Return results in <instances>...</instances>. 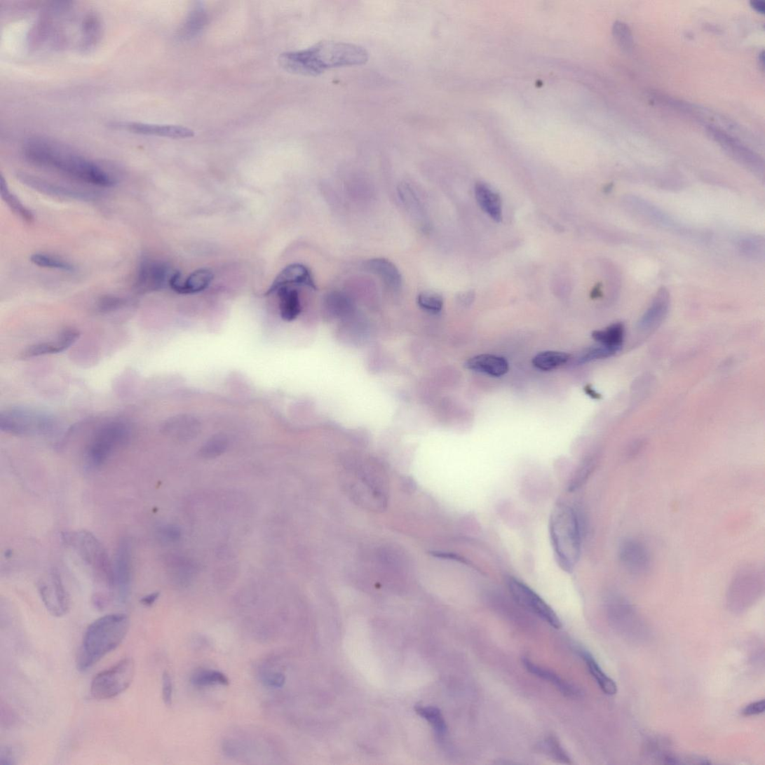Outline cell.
<instances>
[{
	"mask_svg": "<svg viewBox=\"0 0 765 765\" xmlns=\"http://www.w3.org/2000/svg\"><path fill=\"white\" fill-rule=\"evenodd\" d=\"M24 155L32 165L53 170L84 184L104 188L116 184V179L97 163L48 140H30L25 146Z\"/></svg>",
	"mask_w": 765,
	"mask_h": 765,
	"instance_id": "1",
	"label": "cell"
},
{
	"mask_svg": "<svg viewBox=\"0 0 765 765\" xmlns=\"http://www.w3.org/2000/svg\"><path fill=\"white\" fill-rule=\"evenodd\" d=\"M368 60L369 53L360 46L324 41L305 50L283 53L278 62L289 73L316 76L333 68L362 65Z\"/></svg>",
	"mask_w": 765,
	"mask_h": 765,
	"instance_id": "2",
	"label": "cell"
},
{
	"mask_svg": "<svg viewBox=\"0 0 765 765\" xmlns=\"http://www.w3.org/2000/svg\"><path fill=\"white\" fill-rule=\"evenodd\" d=\"M130 626V618L124 614H108L91 623L79 650L78 670H88L119 647L127 636Z\"/></svg>",
	"mask_w": 765,
	"mask_h": 765,
	"instance_id": "3",
	"label": "cell"
},
{
	"mask_svg": "<svg viewBox=\"0 0 765 765\" xmlns=\"http://www.w3.org/2000/svg\"><path fill=\"white\" fill-rule=\"evenodd\" d=\"M65 541L77 550L84 562L93 570L97 583L102 591L95 595V607L100 609H107L114 601L116 602L114 567L104 546L93 534L83 531L64 535Z\"/></svg>",
	"mask_w": 765,
	"mask_h": 765,
	"instance_id": "4",
	"label": "cell"
},
{
	"mask_svg": "<svg viewBox=\"0 0 765 765\" xmlns=\"http://www.w3.org/2000/svg\"><path fill=\"white\" fill-rule=\"evenodd\" d=\"M550 532L557 564L566 572H572L581 549V527L575 510L566 504L556 506L550 517Z\"/></svg>",
	"mask_w": 765,
	"mask_h": 765,
	"instance_id": "5",
	"label": "cell"
},
{
	"mask_svg": "<svg viewBox=\"0 0 765 765\" xmlns=\"http://www.w3.org/2000/svg\"><path fill=\"white\" fill-rule=\"evenodd\" d=\"M135 672V662L125 658L111 668L97 675L90 684V694L98 700H110L127 690Z\"/></svg>",
	"mask_w": 765,
	"mask_h": 765,
	"instance_id": "6",
	"label": "cell"
},
{
	"mask_svg": "<svg viewBox=\"0 0 765 765\" xmlns=\"http://www.w3.org/2000/svg\"><path fill=\"white\" fill-rule=\"evenodd\" d=\"M764 588V570L759 565H747L734 576L729 588V600L743 607L760 596Z\"/></svg>",
	"mask_w": 765,
	"mask_h": 765,
	"instance_id": "7",
	"label": "cell"
},
{
	"mask_svg": "<svg viewBox=\"0 0 765 765\" xmlns=\"http://www.w3.org/2000/svg\"><path fill=\"white\" fill-rule=\"evenodd\" d=\"M507 584L511 596L522 607L539 616L554 629H562V621L538 593L515 578L510 577Z\"/></svg>",
	"mask_w": 765,
	"mask_h": 765,
	"instance_id": "8",
	"label": "cell"
},
{
	"mask_svg": "<svg viewBox=\"0 0 765 765\" xmlns=\"http://www.w3.org/2000/svg\"><path fill=\"white\" fill-rule=\"evenodd\" d=\"M128 438V429L123 424H109L102 428L90 444L87 461L91 468L104 464L111 453Z\"/></svg>",
	"mask_w": 765,
	"mask_h": 765,
	"instance_id": "9",
	"label": "cell"
},
{
	"mask_svg": "<svg viewBox=\"0 0 765 765\" xmlns=\"http://www.w3.org/2000/svg\"><path fill=\"white\" fill-rule=\"evenodd\" d=\"M173 273L165 262L145 259L136 272L134 288L140 294L161 290L168 285Z\"/></svg>",
	"mask_w": 765,
	"mask_h": 765,
	"instance_id": "10",
	"label": "cell"
},
{
	"mask_svg": "<svg viewBox=\"0 0 765 765\" xmlns=\"http://www.w3.org/2000/svg\"><path fill=\"white\" fill-rule=\"evenodd\" d=\"M38 588L47 610L56 618H61L70 609V599L57 571H52L48 580H41Z\"/></svg>",
	"mask_w": 765,
	"mask_h": 765,
	"instance_id": "11",
	"label": "cell"
},
{
	"mask_svg": "<svg viewBox=\"0 0 765 765\" xmlns=\"http://www.w3.org/2000/svg\"><path fill=\"white\" fill-rule=\"evenodd\" d=\"M618 555L623 567L632 576H645L652 567V557L649 550L637 539L623 540L619 546Z\"/></svg>",
	"mask_w": 765,
	"mask_h": 765,
	"instance_id": "12",
	"label": "cell"
},
{
	"mask_svg": "<svg viewBox=\"0 0 765 765\" xmlns=\"http://www.w3.org/2000/svg\"><path fill=\"white\" fill-rule=\"evenodd\" d=\"M109 127L137 135L163 137V138L174 140L190 139L196 135L194 130L178 125L118 121L112 122Z\"/></svg>",
	"mask_w": 765,
	"mask_h": 765,
	"instance_id": "13",
	"label": "cell"
},
{
	"mask_svg": "<svg viewBox=\"0 0 765 765\" xmlns=\"http://www.w3.org/2000/svg\"><path fill=\"white\" fill-rule=\"evenodd\" d=\"M708 133L738 162L752 171H755V172L759 174L763 172L764 164L760 156L749 149L748 147L734 138V137L714 127L708 128Z\"/></svg>",
	"mask_w": 765,
	"mask_h": 765,
	"instance_id": "14",
	"label": "cell"
},
{
	"mask_svg": "<svg viewBox=\"0 0 765 765\" xmlns=\"http://www.w3.org/2000/svg\"><path fill=\"white\" fill-rule=\"evenodd\" d=\"M131 545L127 539L119 541L114 564L116 597L118 603L123 604L129 598L132 577Z\"/></svg>",
	"mask_w": 765,
	"mask_h": 765,
	"instance_id": "15",
	"label": "cell"
},
{
	"mask_svg": "<svg viewBox=\"0 0 765 765\" xmlns=\"http://www.w3.org/2000/svg\"><path fill=\"white\" fill-rule=\"evenodd\" d=\"M17 178L21 184L45 196L66 200L89 201L94 198L89 193L65 187L27 173L20 172Z\"/></svg>",
	"mask_w": 765,
	"mask_h": 765,
	"instance_id": "16",
	"label": "cell"
},
{
	"mask_svg": "<svg viewBox=\"0 0 765 765\" xmlns=\"http://www.w3.org/2000/svg\"><path fill=\"white\" fill-rule=\"evenodd\" d=\"M47 419L29 411L11 410L2 415L1 428L17 435H25L27 432L43 430L48 426Z\"/></svg>",
	"mask_w": 765,
	"mask_h": 765,
	"instance_id": "17",
	"label": "cell"
},
{
	"mask_svg": "<svg viewBox=\"0 0 765 765\" xmlns=\"http://www.w3.org/2000/svg\"><path fill=\"white\" fill-rule=\"evenodd\" d=\"M79 336L81 334L76 329L64 330L58 337L51 341L28 347L21 353L20 358L27 359L62 352L73 346Z\"/></svg>",
	"mask_w": 765,
	"mask_h": 765,
	"instance_id": "18",
	"label": "cell"
},
{
	"mask_svg": "<svg viewBox=\"0 0 765 765\" xmlns=\"http://www.w3.org/2000/svg\"><path fill=\"white\" fill-rule=\"evenodd\" d=\"M670 304L669 292L665 288L661 289L639 321L638 329L641 332L650 333L651 331L656 330L667 316Z\"/></svg>",
	"mask_w": 765,
	"mask_h": 765,
	"instance_id": "19",
	"label": "cell"
},
{
	"mask_svg": "<svg viewBox=\"0 0 765 765\" xmlns=\"http://www.w3.org/2000/svg\"><path fill=\"white\" fill-rule=\"evenodd\" d=\"M290 285H304L316 290V284L309 269L302 264H292L285 267L278 275L266 295L277 292L281 288Z\"/></svg>",
	"mask_w": 765,
	"mask_h": 765,
	"instance_id": "20",
	"label": "cell"
},
{
	"mask_svg": "<svg viewBox=\"0 0 765 765\" xmlns=\"http://www.w3.org/2000/svg\"><path fill=\"white\" fill-rule=\"evenodd\" d=\"M213 280L212 273L208 269H199L193 272L185 281H182L180 273L175 271L169 280V287L182 294H196L207 290Z\"/></svg>",
	"mask_w": 765,
	"mask_h": 765,
	"instance_id": "21",
	"label": "cell"
},
{
	"mask_svg": "<svg viewBox=\"0 0 765 765\" xmlns=\"http://www.w3.org/2000/svg\"><path fill=\"white\" fill-rule=\"evenodd\" d=\"M522 664L532 675L550 682L559 691L568 696V698H578L581 696V693L578 688L557 675L555 672L536 665L527 658H522Z\"/></svg>",
	"mask_w": 765,
	"mask_h": 765,
	"instance_id": "22",
	"label": "cell"
},
{
	"mask_svg": "<svg viewBox=\"0 0 765 765\" xmlns=\"http://www.w3.org/2000/svg\"><path fill=\"white\" fill-rule=\"evenodd\" d=\"M465 367L468 370L493 377L503 376L509 370L506 358L493 355L475 356L466 362Z\"/></svg>",
	"mask_w": 765,
	"mask_h": 765,
	"instance_id": "23",
	"label": "cell"
},
{
	"mask_svg": "<svg viewBox=\"0 0 765 765\" xmlns=\"http://www.w3.org/2000/svg\"><path fill=\"white\" fill-rule=\"evenodd\" d=\"M365 268L379 276L384 283L393 290L401 287L402 278L400 271L392 262L384 258H375L365 262Z\"/></svg>",
	"mask_w": 765,
	"mask_h": 765,
	"instance_id": "24",
	"label": "cell"
},
{
	"mask_svg": "<svg viewBox=\"0 0 765 765\" xmlns=\"http://www.w3.org/2000/svg\"><path fill=\"white\" fill-rule=\"evenodd\" d=\"M475 198L480 208L496 222L502 219L501 201L499 196L483 182L475 187Z\"/></svg>",
	"mask_w": 765,
	"mask_h": 765,
	"instance_id": "25",
	"label": "cell"
},
{
	"mask_svg": "<svg viewBox=\"0 0 765 765\" xmlns=\"http://www.w3.org/2000/svg\"><path fill=\"white\" fill-rule=\"evenodd\" d=\"M280 299V315L283 320L292 322L302 312V304L298 291L291 287H283L277 291Z\"/></svg>",
	"mask_w": 765,
	"mask_h": 765,
	"instance_id": "26",
	"label": "cell"
},
{
	"mask_svg": "<svg viewBox=\"0 0 765 765\" xmlns=\"http://www.w3.org/2000/svg\"><path fill=\"white\" fill-rule=\"evenodd\" d=\"M580 656L585 661L590 675L596 680L601 690L605 694H616L618 692V686L612 679L605 675L595 658L585 650L580 651Z\"/></svg>",
	"mask_w": 765,
	"mask_h": 765,
	"instance_id": "27",
	"label": "cell"
},
{
	"mask_svg": "<svg viewBox=\"0 0 765 765\" xmlns=\"http://www.w3.org/2000/svg\"><path fill=\"white\" fill-rule=\"evenodd\" d=\"M81 48L88 51L95 47L101 36L102 26L99 17L94 13H89L82 24Z\"/></svg>",
	"mask_w": 765,
	"mask_h": 765,
	"instance_id": "28",
	"label": "cell"
},
{
	"mask_svg": "<svg viewBox=\"0 0 765 765\" xmlns=\"http://www.w3.org/2000/svg\"><path fill=\"white\" fill-rule=\"evenodd\" d=\"M625 337V328L623 324L616 323L604 330H596L593 333V339L600 345L615 348L621 351Z\"/></svg>",
	"mask_w": 765,
	"mask_h": 765,
	"instance_id": "29",
	"label": "cell"
},
{
	"mask_svg": "<svg viewBox=\"0 0 765 765\" xmlns=\"http://www.w3.org/2000/svg\"><path fill=\"white\" fill-rule=\"evenodd\" d=\"M207 22L208 15L205 9L201 6H196L180 29V37L187 40L196 37L203 30Z\"/></svg>",
	"mask_w": 765,
	"mask_h": 765,
	"instance_id": "30",
	"label": "cell"
},
{
	"mask_svg": "<svg viewBox=\"0 0 765 765\" xmlns=\"http://www.w3.org/2000/svg\"><path fill=\"white\" fill-rule=\"evenodd\" d=\"M169 561L171 573L177 583L181 585L188 583L197 572L196 564L188 558L173 556Z\"/></svg>",
	"mask_w": 765,
	"mask_h": 765,
	"instance_id": "31",
	"label": "cell"
},
{
	"mask_svg": "<svg viewBox=\"0 0 765 765\" xmlns=\"http://www.w3.org/2000/svg\"><path fill=\"white\" fill-rule=\"evenodd\" d=\"M570 358L567 353L559 351H544L536 355L532 363L536 369L550 371L566 364Z\"/></svg>",
	"mask_w": 765,
	"mask_h": 765,
	"instance_id": "32",
	"label": "cell"
},
{
	"mask_svg": "<svg viewBox=\"0 0 765 765\" xmlns=\"http://www.w3.org/2000/svg\"><path fill=\"white\" fill-rule=\"evenodd\" d=\"M0 191H1L4 201L7 203L11 211L27 223L31 224L34 222V215L32 212L13 194H11L3 176L0 179Z\"/></svg>",
	"mask_w": 765,
	"mask_h": 765,
	"instance_id": "33",
	"label": "cell"
},
{
	"mask_svg": "<svg viewBox=\"0 0 765 765\" xmlns=\"http://www.w3.org/2000/svg\"><path fill=\"white\" fill-rule=\"evenodd\" d=\"M168 426V431L181 439L193 438L199 430L198 421L189 416L175 417Z\"/></svg>",
	"mask_w": 765,
	"mask_h": 765,
	"instance_id": "34",
	"label": "cell"
},
{
	"mask_svg": "<svg viewBox=\"0 0 765 765\" xmlns=\"http://www.w3.org/2000/svg\"><path fill=\"white\" fill-rule=\"evenodd\" d=\"M30 261L34 265L41 268L64 271H73L74 270V266L71 262L47 254H33L30 257Z\"/></svg>",
	"mask_w": 765,
	"mask_h": 765,
	"instance_id": "35",
	"label": "cell"
},
{
	"mask_svg": "<svg viewBox=\"0 0 765 765\" xmlns=\"http://www.w3.org/2000/svg\"><path fill=\"white\" fill-rule=\"evenodd\" d=\"M191 682L198 687L210 686L214 684H229V679L219 671L201 670L195 673Z\"/></svg>",
	"mask_w": 765,
	"mask_h": 765,
	"instance_id": "36",
	"label": "cell"
},
{
	"mask_svg": "<svg viewBox=\"0 0 765 765\" xmlns=\"http://www.w3.org/2000/svg\"><path fill=\"white\" fill-rule=\"evenodd\" d=\"M740 252L749 258L760 259L764 254V238L759 236H748L739 243Z\"/></svg>",
	"mask_w": 765,
	"mask_h": 765,
	"instance_id": "37",
	"label": "cell"
},
{
	"mask_svg": "<svg viewBox=\"0 0 765 765\" xmlns=\"http://www.w3.org/2000/svg\"><path fill=\"white\" fill-rule=\"evenodd\" d=\"M613 36L619 47L625 52H630L633 48V36L631 29L625 22L616 21L612 28Z\"/></svg>",
	"mask_w": 765,
	"mask_h": 765,
	"instance_id": "38",
	"label": "cell"
},
{
	"mask_svg": "<svg viewBox=\"0 0 765 765\" xmlns=\"http://www.w3.org/2000/svg\"><path fill=\"white\" fill-rule=\"evenodd\" d=\"M227 448V440L224 435H215L205 443L200 451L203 459H211L222 454Z\"/></svg>",
	"mask_w": 765,
	"mask_h": 765,
	"instance_id": "39",
	"label": "cell"
},
{
	"mask_svg": "<svg viewBox=\"0 0 765 765\" xmlns=\"http://www.w3.org/2000/svg\"><path fill=\"white\" fill-rule=\"evenodd\" d=\"M419 714L427 719L435 727L439 736H445L447 733V726L445 724L441 712L435 708H419L417 710Z\"/></svg>",
	"mask_w": 765,
	"mask_h": 765,
	"instance_id": "40",
	"label": "cell"
},
{
	"mask_svg": "<svg viewBox=\"0 0 765 765\" xmlns=\"http://www.w3.org/2000/svg\"><path fill=\"white\" fill-rule=\"evenodd\" d=\"M417 303L426 311L431 313H440L443 306L442 297L435 292H424L418 295Z\"/></svg>",
	"mask_w": 765,
	"mask_h": 765,
	"instance_id": "41",
	"label": "cell"
},
{
	"mask_svg": "<svg viewBox=\"0 0 765 765\" xmlns=\"http://www.w3.org/2000/svg\"><path fill=\"white\" fill-rule=\"evenodd\" d=\"M620 351L608 346L600 345L583 351L580 355L578 363H586L593 360L610 358Z\"/></svg>",
	"mask_w": 765,
	"mask_h": 765,
	"instance_id": "42",
	"label": "cell"
},
{
	"mask_svg": "<svg viewBox=\"0 0 765 765\" xmlns=\"http://www.w3.org/2000/svg\"><path fill=\"white\" fill-rule=\"evenodd\" d=\"M543 749L550 755L559 762L564 764H570V758L567 755V753L559 743L558 740L555 737L547 738L543 743Z\"/></svg>",
	"mask_w": 765,
	"mask_h": 765,
	"instance_id": "43",
	"label": "cell"
},
{
	"mask_svg": "<svg viewBox=\"0 0 765 765\" xmlns=\"http://www.w3.org/2000/svg\"><path fill=\"white\" fill-rule=\"evenodd\" d=\"M125 304V300L116 295L101 297L97 303V309L100 313H110L119 310Z\"/></svg>",
	"mask_w": 765,
	"mask_h": 765,
	"instance_id": "44",
	"label": "cell"
},
{
	"mask_svg": "<svg viewBox=\"0 0 765 765\" xmlns=\"http://www.w3.org/2000/svg\"><path fill=\"white\" fill-rule=\"evenodd\" d=\"M158 534L163 541L175 543L180 540L181 531L176 525L168 524L159 529Z\"/></svg>",
	"mask_w": 765,
	"mask_h": 765,
	"instance_id": "45",
	"label": "cell"
},
{
	"mask_svg": "<svg viewBox=\"0 0 765 765\" xmlns=\"http://www.w3.org/2000/svg\"><path fill=\"white\" fill-rule=\"evenodd\" d=\"M163 699L167 706L172 705L173 682L167 671L164 672L163 675Z\"/></svg>",
	"mask_w": 765,
	"mask_h": 765,
	"instance_id": "46",
	"label": "cell"
},
{
	"mask_svg": "<svg viewBox=\"0 0 765 765\" xmlns=\"http://www.w3.org/2000/svg\"><path fill=\"white\" fill-rule=\"evenodd\" d=\"M18 751L13 747H4L0 751V765H15Z\"/></svg>",
	"mask_w": 765,
	"mask_h": 765,
	"instance_id": "47",
	"label": "cell"
},
{
	"mask_svg": "<svg viewBox=\"0 0 765 765\" xmlns=\"http://www.w3.org/2000/svg\"><path fill=\"white\" fill-rule=\"evenodd\" d=\"M764 710L765 701L764 700H761L747 705L745 709L741 711V714L746 717L754 716L764 713Z\"/></svg>",
	"mask_w": 765,
	"mask_h": 765,
	"instance_id": "48",
	"label": "cell"
},
{
	"mask_svg": "<svg viewBox=\"0 0 765 765\" xmlns=\"http://www.w3.org/2000/svg\"><path fill=\"white\" fill-rule=\"evenodd\" d=\"M264 682L267 686L280 688L285 683V677L280 672H271L264 677Z\"/></svg>",
	"mask_w": 765,
	"mask_h": 765,
	"instance_id": "49",
	"label": "cell"
},
{
	"mask_svg": "<svg viewBox=\"0 0 765 765\" xmlns=\"http://www.w3.org/2000/svg\"><path fill=\"white\" fill-rule=\"evenodd\" d=\"M159 597V593L155 592L148 595L140 600V602L147 607H151Z\"/></svg>",
	"mask_w": 765,
	"mask_h": 765,
	"instance_id": "50",
	"label": "cell"
},
{
	"mask_svg": "<svg viewBox=\"0 0 765 765\" xmlns=\"http://www.w3.org/2000/svg\"><path fill=\"white\" fill-rule=\"evenodd\" d=\"M750 6L752 8H754L757 13L764 15L765 11V3L761 0H752L750 2Z\"/></svg>",
	"mask_w": 765,
	"mask_h": 765,
	"instance_id": "51",
	"label": "cell"
},
{
	"mask_svg": "<svg viewBox=\"0 0 765 765\" xmlns=\"http://www.w3.org/2000/svg\"><path fill=\"white\" fill-rule=\"evenodd\" d=\"M585 391L586 393L593 398L598 399L600 398V394H598L596 391H593L590 386H587L585 388Z\"/></svg>",
	"mask_w": 765,
	"mask_h": 765,
	"instance_id": "52",
	"label": "cell"
},
{
	"mask_svg": "<svg viewBox=\"0 0 765 765\" xmlns=\"http://www.w3.org/2000/svg\"><path fill=\"white\" fill-rule=\"evenodd\" d=\"M600 295H601L600 285H598L592 291L591 297H592L593 299H596V298H597V297H600Z\"/></svg>",
	"mask_w": 765,
	"mask_h": 765,
	"instance_id": "53",
	"label": "cell"
},
{
	"mask_svg": "<svg viewBox=\"0 0 765 765\" xmlns=\"http://www.w3.org/2000/svg\"><path fill=\"white\" fill-rule=\"evenodd\" d=\"M764 52H762L759 55V62H761L762 67H764Z\"/></svg>",
	"mask_w": 765,
	"mask_h": 765,
	"instance_id": "54",
	"label": "cell"
}]
</instances>
